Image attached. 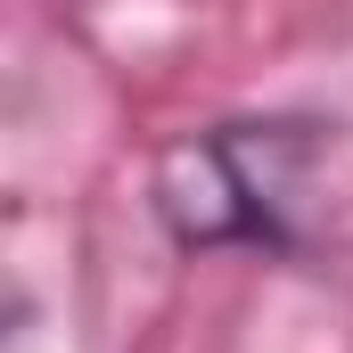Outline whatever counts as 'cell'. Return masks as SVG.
Returning a JSON list of instances; mask_svg holds the SVG:
<instances>
[{
	"label": "cell",
	"instance_id": "obj_1",
	"mask_svg": "<svg viewBox=\"0 0 353 353\" xmlns=\"http://www.w3.org/2000/svg\"><path fill=\"white\" fill-rule=\"evenodd\" d=\"M321 165V123L304 115H230L205 132H181L157 148L148 205L181 255H304V205Z\"/></svg>",
	"mask_w": 353,
	"mask_h": 353
}]
</instances>
